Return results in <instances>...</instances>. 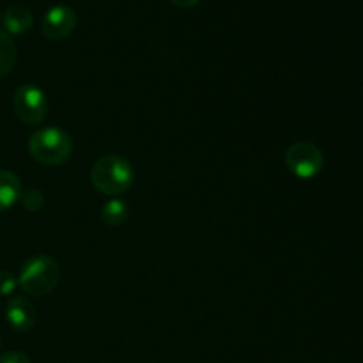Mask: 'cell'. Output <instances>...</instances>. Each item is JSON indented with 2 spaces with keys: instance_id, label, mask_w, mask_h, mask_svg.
<instances>
[{
  "instance_id": "cell-1",
  "label": "cell",
  "mask_w": 363,
  "mask_h": 363,
  "mask_svg": "<svg viewBox=\"0 0 363 363\" xmlns=\"http://www.w3.org/2000/svg\"><path fill=\"white\" fill-rule=\"evenodd\" d=\"M135 181L133 165L119 155H105L92 165L91 183L105 195H121Z\"/></svg>"
},
{
  "instance_id": "cell-2",
  "label": "cell",
  "mask_w": 363,
  "mask_h": 363,
  "mask_svg": "<svg viewBox=\"0 0 363 363\" xmlns=\"http://www.w3.org/2000/svg\"><path fill=\"white\" fill-rule=\"evenodd\" d=\"M28 152L38 163L57 167L66 163L73 152V140L62 128L46 126L35 131L28 140Z\"/></svg>"
},
{
  "instance_id": "cell-3",
  "label": "cell",
  "mask_w": 363,
  "mask_h": 363,
  "mask_svg": "<svg viewBox=\"0 0 363 363\" xmlns=\"http://www.w3.org/2000/svg\"><path fill=\"white\" fill-rule=\"evenodd\" d=\"M60 279L59 262L45 254H38L21 266L18 286L30 296H46L57 287Z\"/></svg>"
},
{
  "instance_id": "cell-4",
  "label": "cell",
  "mask_w": 363,
  "mask_h": 363,
  "mask_svg": "<svg viewBox=\"0 0 363 363\" xmlns=\"http://www.w3.org/2000/svg\"><path fill=\"white\" fill-rule=\"evenodd\" d=\"M13 105L21 123L28 124V126L41 124L48 116L50 108L45 91L34 84H25L18 87L14 92Z\"/></svg>"
},
{
  "instance_id": "cell-5",
  "label": "cell",
  "mask_w": 363,
  "mask_h": 363,
  "mask_svg": "<svg viewBox=\"0 0 363 363\" xmlns=\"http://www.w3.org/2000/svg\"><path fill=\"white\" fill-rule=\"evenodd\" d=\"M325 165L323 151L312 142H296L286 151V167L293 176L311 179L318 176Z\"/></svg>"
},
{
  "instance_id": "cell-6",
  "label": "cell",
  "mask_w": 363,
  "mask_h": 363,
  "mask_svg": "<svg viewBox=\"0 0 363 363\" xmlns=\"http://www.w3.org/2000/svg\"><path fill=\"white\" fill-rule=\"evenodd\" d=\"M77 13L69 6H53L41 20V32L50 41H62L77 28Z\"/></svg>"
},
{
  "instance_id": "cell-7",
  "label": "cell",
  "mask_w": 363,
  "mask_h": 363,
  "mask_svg": "<svg viewBox=\"0 0 363 363\" xmlns=\"http://www.w3.org/2000/svg\"><path fill=\"white\" fill-rule=\"evenodd\" d=\"M6 319L11 328L16 330V332H28L35 326L38 312L25 296H13L7 301Z\"/></svg>"
},
{
  "instance_id": "cell-8",
  "label": "cell",
  "mask_w": 363,
  "mask_h": 363,
  "mask_svg": "<svg viewBox=\"0 0 363 363\" xmlns=\"http://www.w3.org/2000/svg\"><path fill=\"white\" fill-rule=\"evenodd\" d=\"M32 11L23 4H13L7 7L2 14V27L6 34L11 35H21L32 27Z\"/></svg>"
},
{
  "instance_id": "cell-9",
  "label": "cell",
  "mask_w": 363,
  "mask_h": 363,
  "mask_svg": "<svg viewBox=\"0 0 363 363\" xmlns=\"http://www.w3.org/2000/svg\"><path fill=\"white\" fill-rule=\"evenodd\" d=\"M21 194L23 188L20 177L9 170H0V213L13 208L21 199Z\"/></svg>"
},
{
  "instance_id": "cell-10",
  "label": "cell",
  "mask_w": 363,
  "mask_h": 363,
  "mask_svg": "<svg viewBox=\"0 0 363 363\" xmlns=\"http://www.w3.org/2000/svg\"><path fill=\"white\" fill-rule=\"evenodd\" d=\"M128 213H130V208H128L126 202L121 201V199H110L103 206L101 220L105 225L119 227L128 220Z\"/></svg>"
},
{
  "instance_id": "cell-11",
  "label": "cell",
  "mask_w": 363,
  "mask_h": 363,
  "mask_svg": "<svg viewBox=\"0 0 363 363\" xmlns=\"http://www.w3.org/2000/svg\"><path fill=\"white\" fill-rule=\"evenodd\" d=\"M16 64V45L9 34L0 30V78L7 77Z\"/></svg>"
},
{
  "instance_id": "cell-12",
  "label": "cell",
  "mask_w": 363,
  "mask_h": 363,
  "mask_svg": "<svg viewBox=\"0 0 363 363\" xmlns=\"http://www.w3.org/2000/svg\"><path fill=\"white\" fill-rule=\"evenodd\" d=\"M21 204L27 211L38 213L45 206V195L39 190H27L25 194H21Z\"/></svg>"
},
{
  "instance_id": "cell-13",
  "label": "cell",
  "mask_w": 363,
  "mask_h": 363,
  "mask_svg": "<svg viewBox=\"0 0 363 363\" xmlns=\"http://www.w3.org/2000/svg\"><path fill=\"white\" fill-rule=\"evenodd\" d=\"M18 287V279L9 269H0V296H9Z\"/></svg>"
},
{
  "instance_id": "cell-14",
  "label": "cell",
  "mask_w": 363,
  "mask_h": 363,
  "mask_svg": "<svg viewBox=\"0 0 363 363\" xmlns=\"http://www.w3.org/2000/svg\"><path fill=\"white\" fill-rule=\"evenodd\" d=\"M0 363H32L30 358L21 351H7L0 354Z\"/></svg>"
},
{
  "instance_id": "cell-15",
  "label": "cell",
  "mask_w": 363,
  "mask_h": 363,
  "mask_svg": "<svg viewBox=\"0 0 363 363\" xmlns=\"http://www.w3.org/2000/svg\"><path fill=\"white\" fill-rule=\"evenodd\" d=\"M176 7H181V9H190V7L197 6L201 0H170Z\"/></svg>"
}]
</instances>
